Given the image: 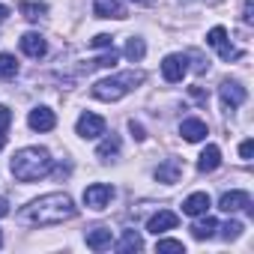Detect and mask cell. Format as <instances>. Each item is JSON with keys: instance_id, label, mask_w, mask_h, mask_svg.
I'll return each instance as SVG.
<instances>
[{"instance_id": "6da1fadb", "label": "cell", "mask_w": 254, "mask_h": 254, "mask_svg": "<svg viewBox=\"0 0 254 254\" xmlns=\"http://www.w3.org/2000/svg\"><path fill=\"white\" fill-rule=\"evenodd\" d=\"M75 203L69 194L63 191H51V194H42L36 200H30L21 212H18V221L27 224V227H51V224H63L69 218H75Z\"/></svg>"}, {"instance_id": "7a4b0ae2", "label": "cell", "mask_w": 254, "mask_h": 254, "mask_svg": "<svg viewBox=\"0 0 254 254\" xmlns=\"http://www.w3.org/2000/svg\"><path fill=\"white\" fill-rule=\"evenodd\" d=\"M51 168H54V159L45 147H24L9 162V171L18 183H36V180L48 177Z\"/></svg>"}, {"instance_id": "3957f363", "label": "cell", "mask_w": 254, "mask_h": 254, "mask_svg": "<svg viewBox=\"0 0 254 254\" xmlns=\"http://www.w3.org/2000/svg\"><path fill=\"white\" fill-rule=\"evenodd\" d=\"M144 72L141 69H132V72H120V75H111V78H102L93 84V99L99 102H120L123 96H129L132 90H138L144 84Z\"/></svg>"}, {"instance_id": "277c9868", "label": "cell", "mask_w": 254, "mask_h": 254, "mask_svg": "<svg viewBox=\"0 0 254 254\" xmlns=\"http://www.w3.org/2000/svg\"><path fill=\"white\" fill-rule=\"evenodd\" d=\"M206 45H209V48H215V51H218V57H221V60H227V63L242 57V51L230 45V39H227V30H224V27H212V30L206 33Z\"/></svg>"}, {"instance_id": "5b68a950", "label": "cell", "mask_w": 254, "mask_h": 254, "mask_svg": "<svg viewBox=\"0 0 254 254\" xmlns=\"http://www.w3.org/2000/svg\"><path fill=\"white\" fill-rule=\"evenodd\" d=\"M218 99H221V108H224V111H236V108L248 99V90H245L239 81H221Z\"/></svg>"}, {"instance_id": "8992f818", "label": "cell", "mask_w": 254, "mask_h": 254, "mask_svg": "<svg viewBox=\"0 0 254 254\" xmlns=\"http://www.w3.org/2000/svg\"><path fill=\"white\" fill-rule=\"evenodd\" d=\"M162 75H165L168 84H180L189 75V57L186 54H168L162 60Z\"/></svg>"}, {"instance_id": "52a82bcc", "label": "cell", "mask_w": 254, "mask_h": 254, "mask_svg": "<svg viewBox=\"0 0 254 254\" xmlns=\"http://www.w3.org/2000/svg\"><path fill=\"white\" fill-rule=\"evenodd\" d=\"M111 197H114V186H108V183H93L84 189V203L96 212H102L111 203Z\"/></svg>"}, {"instance_id": "ba28073f", "label": "cell", "mask_w": 254, "mask_h": 254, "mask_svg": "<svg viewBox=\"0 0 254 254\" xmlns=\"http://www.w3.org/2000/svg\"><path fill=\"white\" fill-rule=\"evenodd\" d=\"M75 132L81 135V138H102L105 135V120L99 117V114H90V111H84L81 117H78V123H75Z\"/></svg>"}, {"instance_id": "9c48e42d", "label": "cell", "mask_w": 254, "mask_h": 254, "mask_svg": "<svg viewBox=\"0 0 254 254\" xmlns=\"http://www.w3.org/2000/svg\"><path fill=\"white\" fill-rule=\"evenodd\" d=\"M27 126H30L33 132H51L54 126H57V117H54V111H51V108H45V105H42V108H33V111H30Z\"/></svg>"}, {"instance_id": "30bf717a", "label": "cell", "mask_w": 254, "mask_h": 254, "mask_svg": "<svg viewBox=\"0 0 254 254\" xmlns=\"http://www.w3.org/2000/svg\"><path fill=\"white\" fill-rule=\"evenodd\" d=\"M18 45H21V51H24L27 57H33V60H42V57L48 54V42H45L42 33H24Z\"/></svg>"}, {"instance_id": "8fae6325", "label": "cell", "mask_w": 254, "mask_h": 254, "mask_svg": "<svg viewBox=\"0 0 254 254\" xmlns=\"http://www.w3.org/2000/svg\"><path fill=\"white\" fill-rule=\"evenodd\" d=\"M218 209H224V212L251 209V194H248V191H224L221 200H218Z\"/></svg>"}, {"instance_id": "7c38bea8", "label": "cell", "mask_w": 254, "mask_h": 254, "mask_svg": "<svg viewBox=\"0 0 254 254\" xmlns=\"http://www.w3.org/2000/svg\"><path fill=\"white\" fill-rule=\"evenodd\" d=\"M177 224H180V215H177V212H171V209H159V212L147 221V230L159 236V233H165V230H174Z\"/></svg>"}, {"instance_id": "4fadbf2b", "label": "cell", "mask_w": 254, "mask_h": 254, "mask_svg": "<svg viewBox=\"0 0 254 254\" xmlns=\"http://www.w3.org/2000/svg\"><path fill=\"white\" fill-rule=\"evenodd\" d=\"M93 15L96 18H126L123 0H93Z\"/></svg>"}, {"instance_id": "5bb4252c", "label": "cell", "mask_w": 254, "mask_h": 254, "mask_svg": "<svg viewBox=\"0 0 254 254\" xmlns=\"http://www.w3.org/2000/svg\"><path fill=\"white\" fill-rule=\"evenodd\" d=\"M180 135H183L189 144H197V141H203L209 132H206V123H203V120L189 117V120H183V123H180Z\"/></svg>"}, {"instance_id": "9a60e30c", "label": "cell", "mask_w": 254, "mask_h": 254, "mask_svg": "<svg viewBox=\"0 0 254 254\" xmlns=\"http://www.w3.org/2000/svg\"><path fill=\"white\" fill-rule=\"evenodd\" d=\"M180 177H183V162L180 159H165L159 168H156V180L159 183H180Z\"/></svg>"}, {"instance_id": "2e32d148", "label": "cell", "mask_w": 254, "mask_h": 254, "mask_svg": "<svg viewBox=\"0 0 254 254\" xmlns=\"http://www.w3.org/2000/svg\"><path fill=\"white\" fill-rule=\"evenodd\" d=\"M111 242H114L111 227H93V230H87V248L105 251V248H111Z\"/></svg>"}, {"instance_id": "e0dca14e", "label": "cell", "mask_w": 254, "mask_h": 254, "mask_svg": "<svg viewBox=\"0 0 254 254\" xmlns=\"http://www.w3.org/2000/svg\"><path fill=\"white\" fill-rule=\"evenodd\" d=\"M218 165H221V150H218L215 144H206V150H203L200 159H197V171H200V174H212Z\"/></svg>"}, {"instance_id": "ac0fdd59", "label": "cell", "mask_w": 254, "mask_h": 254, "mask_svg": "<svg viewBox=\"0 0 254 254\" xmlns=\"http://www.w3.org/2000/svg\"><path fill=\"white\" fill-rule=\"evenodd\" d=\"M206 209H209V194H206V191H194V194H189L186 203H183V212H186V215H194V218L203 215Z\"/></svg>"}, {"instance_id": "d6986e66", "label": "cell", "mask_w": 254, "mask_h": 254, "mask_svg": "<svg viewBox=\"0 0 254 254\" xmlns=\"http://www.w3.org/2000/svg\"><path fill=\"white\" fill-rule=\"evenodd\" d=\"M117 156H120V135H108V138L99 144L96 159H99V162H111V159H117Z\"/></svg>"}, {"instance_id": "ffe728a7", "label": "cell", "mask_w": 254, "mask_h": 254, "mask_svg": "<svg viewBox=\"0 0 254 254\" xmlns=\"http://www.w3.org/2000/svg\"><path fill=\"white\" fill-rule=\"evenodd\" d=\"M215 230H218V221H215L212 215H206V212H203V218H200V221H194V224H191V236H194V239H200V242H203V239H209Z\"/></svg>"}, {"instance_id": "44dd1931", "label": "cell", "mask_w": 254, "mask_h": 254, "mask_svg": "<svg viewBox=\"0 0 254 254\" xmlns=\"http://www.w3.org/2000/svg\"><path fill=\"white\" fill-rule=\"evenodd\" d=\"M144 248V239H141V233L138 230H126L123 233V239L117 242V251H123V254H129V251H141Z\"/></svg>"}, {"instance_id": "7402d4cb", "label": "cell", "mask_w": 254, "mask_h": 254, "mask_svg": "<svg viewBox=\"0 0 254 254\" xmlns=\"http://www.w3.org/2000/svg\"><path fill=\"white\" fill-rule=\"evenodd\" d=\"M18 12H21L27 21H39V18L48 12V3H33V0H21V3H18Z\"/></svg>"}, {"instance_id": "603a6c76", "label": "cell", "mask_w": 254, "mask_h": 254, "mask_svg": "<svg viewBox=\"0 0 254 254\" xmlns=\"http://www.w3.org/2000/svg\"><path fill=\"white\" fill-rule=\"evenodd\" d=\"M144 54H147V45H144V39L132 36L129 42H126V57H129L132 63H141V60H144Z\"/></svg>"}, {"instance_id": "cb8c5ba5", "label": "cell", "mask_w": 254, "mask_h": 254, "mask_svg": "<svg viewBox=\"0 0 254 254\" xmlns=\"http://www.w3.org/2000/svg\"><path fill=\"white\" fill-rule=\"evenodd\" d=\"M18 75V60L12 54H0V81H9Z\"/></svg>"}, {"instance_id": "d4e9b609", "label": "cell", "mask_w": 254, "mask_h": 254, "mask_svg": "<svg viewBox=\"0 0 254 254\" xmlns=\"http://www.w3.org/2000/svg\"><path fill=\"white\" fill-rule=\"evenodd\" d=\"M117 57H120V54H117V51L111 48L108 54H102V57H96V60H90V63L84 66V72H93V69H111V66L117 63Z\"/></svg>"}, {"instance_id": "484cf974", "label": "cell", "mask_w": 254, "mask_h": 254, "mask_svg": "<svg viewBox=\"0 0 254 254\" xmlns=\"http://www.w3.org/2000/svg\"><path fill=\"white\" fill-rule=\"evenodd\" d=\"M242 230H245V227H242V221H236V218H233V221L221 224V239H224V242H233V239H239V236H242Z\"/></svg>"}, {"instance_id": "4316f807", "label": "cell", "mask_w": 254, "mask_h": 254, "mask_svg": "<svg viewBox=\"0 0 254 254\" xmlns=\"http://www.w3.org/2000/svg\"><path fill=\"white\" fill-rule=\"evenodd\" d=\"M156 251L159 254H165V251H186V245L180 239H159L156 242Z\"/></svg>"}, {"instance_id": "83f0119b", "label": "cell", "mask_w": 254, "mask_h": 254, "mask_svg": "<svg viewBox=\"0 0 254 254\" xmlns=\"http://www.w3.org/2000/svg\"><path fill=\"white\" fill-rule=\"evenodd\" d=\"M9 123H12V111L6 108V105H0V135L6 138V132H9Z\"/></svg>"}, {"instance_id": "f1b7e54d", "label": "cell", "mask_w": 254, "mask_h": 254, "mask_svg": "<svg viewBox=\"0 0 254 254\" xmlns=\"http://www.w3.org/2000/svg\"><path fill=\"white\" fill-rule=\"evenodd\" d=\"M111 42H114V39H111L108 33H99V36H93V39H90V45H93V48H111Z\"/></svg>"}, {"instance_id": "f546056e", "label": "cell", "mask_w": 254, "mask_h": 254, "mask_svg": "<svg viewBox=\"0 0 254 254\" xmlns=\"http://www.w3.org/2000/svg\"><path fill=\"white\" fill-rule=\"evenodd\" d=\"M129 132L135 135V141H144V138H147V132H144V126H141V123H135V120L129 123Z\"/></svg>"}, {"instance_id": "4dcf8cb0", "label": "cell", "mask_w": 254, "mask_h": 254, "mask_svg": "<svg viewBox=\"0 0 254 254\" xmlns=\"http://www.w3.org/2000/svg\"><path fill=\"white\" fill-rule=\"evenodd\" d=\"M251 153H254V144H251V141H242V144H239V156L248 162V159H251Z\"/></svg>"}, {"instance_id": "1f68e13d", "label": "cell", "mask_w": 254, "mask_h": 254, "mask_svg": "<svg viewBox=\"0 0 254 254\" xmlns=\"http://www.w3.org/2000/svg\"><path fill=\"white\" fill-rule=\"evenodd\" d=\"M242 21H245V24L254 21V15H251V0H245V3H242Z\"/></svg>"}, {"instance_id": "d6a6232c", "label": "cell", "mask_w": 254, "mask_h": 254, "mask_svg": "<svg viewBox=\"0 0 254 254\" xmlns=\"http://www.w3.org/2000/svg\"><path fill=\"white\" fill-rule=\"evenodd\" d=\"M191 96H194L197 102H203V105L209 102V93H206V90H200V87H191Z\"/></svg>"}, {"instance_id": "836d02e7", "label": "cell", "mask_w": 254, "mask_h": 254, "mask_svg": "<svg viewBox=\"0 0 254 254\" xmlns=\"http://www.w3.org/2000/svg\"><path fill=\"white\" fill-rule=\"evenodd\" d=\"M3 215H9V200L0 197V218H3Z\"/></svg>"}, {"instance_id": "e575fe53", "label": "cell", "mask_w": 254, "mask_h": 254, "mask_svg": "<svg viewBox=\"0 0 254 254\" xmlns=\"http://www.w3.org/2000/svg\"><path fill=\"white\" fill-rule=\"evenodd\" d=\"M9 18V6H3V3H0V24H3Z\"/></svg>"}, {"instance_id": "d590c367", "label": "cell", "mask_w": 254, "mask_h": 254, "mask_svg": "<svg viewBox=\"0 0 254 254\" xmlns=\"http://www.w3.org/2000/svg\"><path fill=\"white\" fill-rule=\"evenodd\" d=\"M135 3H141V6H150V3H153V0H135Z\"/></svg>"}, {"instance_id": "8d00e7d4", "label": "cell", "mask_w": 254, "mask_h": 254, "mask_svg": "<svg viewBox=\"0 0 254 254\" xmlns=\"http://www.w3.org/2000/svg\"><path fill=\"white\" fill-rule=\"evenodd\" d=\"M3 147H6V138H3V135H0V150H3Z\"/></svg>"}, {"instance_id": "74e56055", "label": "cell", "mask_w": 254, "mask_h": 254, "mask_svg": "<svg viewBox=\"0 0 254 254\" xmlns=\"http://www.w3.org/2000/svg\"><path fill=\"white\" fill-rule=\"evenodd\" d=\"M0 245H3V230H0Z\"/></svg>"}]
</instances>
